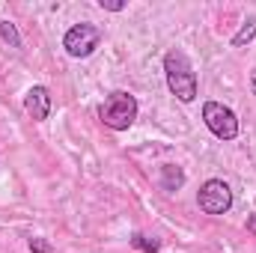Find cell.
<instances>
[{
	"mask_svg": "<svg viewBox=\"0 0 256 253\" xmlns=\"http://www.w3.org/2000/svg\"><path fill=\"white\" fill-rule=\"evenodd\" d=\"M202 122L218 140H236L238 137V116L220 102H206L202 104Z\"/></svg>",
	"mask_w": 256,
	"mask_h": 253,
	"instance_id": "obj_4",
	"label": "cell"
},
{
	"mask_svg": "<svg viewBox=\"0 0 256 253\" xmlns=\"http://www.w3.org/2000/svg\"><path fill=\"white\" fill-rule=\"evenodd\" d=\"M158 185H161V190H167V194L179 190L182 185H185V173H182V167H176V164H164V167H161V176H158Z\"/></svg>",
	"mask_w": 256,
	"mask_h": 253,
	"instance_id": "obj_7",
	"label": "cell"
},
{
	"mask_svg": "<svg viewBox=\"0 0 256 253\" xmlns=\"http://www.w3.org/2000/svg\"><path fill=\"white\" fill-rule=\"evenodd\" d=\"M98 45H102V30H98L96 24H90V21L68 27V30H66V36H63L66 54H68V57H74V60L90 57Z\"/></svg>",
	"mask_w": 256,
	"mask_h": 253,
	"instance_id": "obj_3",
	"label": "cell"
},
{
	"mask_svg": "<svg viewBox=\"0 0 256 253\" xmlns=\"http://www.w3.org/2000/svg\"><path fill=\"white\" fill-rule=\"evenodd\" d=\"M196 202L206 214H226L232 208V190L224 179H208L196 194Z\"/></svg>",
	"mask_w": 256,
	"mask_h": 253,
	"instance_id": "obj_5",
	"label": "cell"
},
{
	"mask_svg": "<svg viewBox=\"0 0 256 253\" xmlns=\"http://www.w3.org/2000/svg\"><path fill=\"white\" fill-rule=\"evenodd\" d=\"M164 74H167V86L179 102H194L196 98V74L191 63L182 51H170L164 57Z\"/></svg>",
	"mask_w": 256,
	"mask_h": 253,
	"instance_id": "obj_1",
	"label": "cell"
},
{
	"mask_svg": "<svg viewBox=\"0 0 256 253\" xmlns=\"http://www.w3.org/2000/svg\"><path fill=\"white\" fill-rule=\"evenodd\" d=\"M30 250L33 253H54V248L45 238H30Z\"/></svg>",
	"mask_w": 256,
	"mask_h": 253,
	"instance_id": "obj_11",
	"label": "cell"
},
{
	"mask_svg": "<svg viewBox=\"0 0 256 253\" xmlns=\"http://www.w3.org/2000/svg\"><path fill=\"white\" fill-rule=\"evenodd\" d=\"M254 39H256V15H250V18L242 24V30L232 36V42H230V45H232V48H244V45H248V42H254Z\"/></svg>",
	"mask_w": 256,
	"mask_h": 253,
	"instance_id": "obj_8",
	"label": "cell"
},
{
	"mask_svg": "<svg viewBox=\"0 0 256 253\" xmlns=\"http://www.w3.org/2000/svg\"><path fill=\"white\" fill-rule=\"evenodd\" d=\"M98 116H102V122L108 128L126 131L137 120V98L131 92H126V90H116V92H110L104 98V104L98 108Z\"/></svg>",
	"mask_w": 256,
	"mask_h": 253,
	"instance_id": "obj_2",
	"label": "cell"
},
{
	"mask_svg": "<svg viewBox=\"0 0 256 253\" xmlns=\"http://www.w3.org/2000/svg\"><path fill=\"white\" fill-rule=\"evenodd\" d=\"M131 244H134L137 250H143V253H161L158 242L149 238V236H143V232H134V236H131Z\"/></svg>",
	"mask_w": 256,
	"mask_h": 253,
	"instance_id": "obj_10",
	"label": "cell"
},
{
	"mask_svg": "<svg viewBox=\"0 0 256 253\" xmlns=\"http://www.w3.org/2000/svg\"><path fill=\"white\" fill-rule=\"evenodd\" d=\"M24 108L36 122H45L51 116V92H48V86H30L27 96H24Z\"/></svg>",
	"mask_w": 256,
	"mask_h": 253,
	"instance_id": "obj_6",
	"label": "cell"
},
{
	"mask_svg": "<svg viewBox=\"0 0 256 253\" xmlns=\"http://www.w3.org/2000/svg\"><path fill=\"white\" fill-rule=\"evenodd\" d=\"M248 232H250V236H256V212L248 218Z\"/></svg>",
	"mask_w": 256,
	"mask_h": 253,
	"instance_id": "obj_13",
	"label": "cell"
},
{
	"mask_svg": "<svg viewBox=\"0 0 256 253\" xmlns=\"http://www.w3.org/2000/svg\"><path fill=\"white\" fill-rule=\"evenodd\" d=\"M0 36H3V42L9 48H21V36H18V30H15L12 21H0Z\"/></svg>",
	"mask_w": 256,
	"mask_h": 253,
	"instance_id": "obj_9",
	"label": "cell"
},
{
	"mask_svg": "<svg viewBox=\"0 0 256 253\" xmlns=\"http://www.w3.org/2000/svg\"><path fill=\"white\" fill-rule=\"evenodd\" d=\"M250 90H254V96H256V68H254V78H250Z\"/></svg>",
	"mask_w": 256,
	"mask_h": 253,
	"instance_id": "obj_14",
	"label": "cell"
},
{
	"mask_svg": "<svg viewBox=\"0 0 256 253\" xmlns=\"http://www.w3.org/2000/svg\"><path fill=\"white\" fill-rule=\"evenodd\" d=\"M98 6H102V9H108V12H122V9H126V3H122V0H98Z\"/></svg>",
	"mask_w": 256,
	"mask_h": 253,
	"instance_id": "obj_12",
	"label": "cell"
}]
</instances>
